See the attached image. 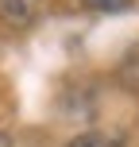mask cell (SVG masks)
<instances>
[{
	"instance_id": "cell-3",
	"label": "cell",
	"mask_w": 139,
	"mask_h": 147,
	"mask_svg": "<svg viewBox=\"0 0 139 147\" xmlns=\"http://www.w3.org/2000/svg\"><path fill=\"white\" fill-rule=\"evenodd\" d=\"M85 8H93V12H124L128 0H81Z\"/></svg>"
},
{
	"instance_id": "cell-4",
	"label": "cell",
	"mask_w": 139,
	"mask_h": 147,
	"mask_svg": "<svg viewBox=\"0 0 139 147\" xmlns=\"http://www.w3.org/2000/svg\"><path fill=\"white\" fill-rule=\"evenodd\" d=\"M0 147H8V136H0Z\"/></svg>"
},
{
	"instance_id": "cell-1",
	"label": "cell",
	"mask_w": 139,
	"mask_h": 147,
	"mask_svg": "<svg viewBox=\"0 0 139 147\" xmlns=\"http://www.w3.org/2000/svg\"><path fill=\"white\" fill-rule=\"evenodd\" d=\"M39 12H43V0H0V20L15 31L31 27L39 20Z\"/></svg>"
},
{
	"instance_id": "cell-2",
	"label": "cell",
	"mask_w": 139,
	"mask_h": 147,
	"mask_svg": "<svg viewBox=\"0 0 139 147\" xmlns=\"http://www.w3.org/2000/svg\"><path fill=\"white\" fill-rule=\"evenodd\" d=\"M70 147H120V140H112V136H101V132H85V136H77Z\"/></svg>"
}]
</instances>
